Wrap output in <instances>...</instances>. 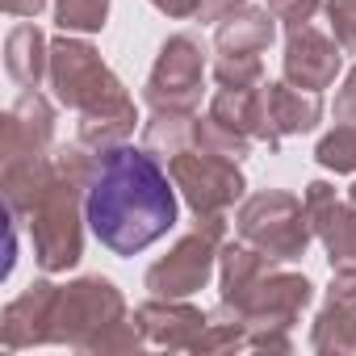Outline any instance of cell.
I'll use <instances>...</instances> for the list:
<instances>
[{"mask_svg": "<svg viewBox=\"0 0 356 356\" xmlns=\"http://www.w3.org/2000/svg\"><path fill=\"white\" fill-rule=\"evenodd\" d=\"M42 5H47V0H5V9H9V13H22V17H26V13H38Z\"/></svg>", "mask_w": 356, "mask_h": 356, "instance_id": "cell-17", "label": "cell"}, {"mask_svg": "<svg viewBox=\"0 0 356 356\" xmlns=\"http://www.w3.org/2000/svg\"><path fill=\"white\" fill-rule=\"evenodd\" d=\"M331 26L339 42L356 51V0H331Z\"/></svg>", "mask_w": 356, "mask_h": 356, "instance_id": "cell-13", "label": "cell"}, {"mask_svg": "<svg viewBox=\"0 0 356 356\" xmlns=\"http://www.w3.org/2000/svg\"><path fill=\"white\" fill-rule=\"evenodd\" d=\"M34 239H38V256L47 268H63L80 256V239H76V218H72V181L67 185H51V202L34 222Z\"/></svg>", "mask_w": 356, "mask_h": 356, "instance_id": "cell-4", "label": "cell"}, {"mask_svg": "<svg viewBox=\"0 0 356 356\" xmlns=\"http://www.w3.org/2000/svg\"><path fill=\"white\" fill-rule=\"evenodd\" d=\"M55 88H59V97L67 105L88 109L84 126L113 122V126L130 130V122H134L126 97L118 92V80L101 67L92 47H80V42H59L55 47Z\"/></svg>", "mask_w": 356, "mask_h": 356, "instance_id": "cell-2", "label": "cell"}, {"mask_svg": "<svg viewBox=\"0 0 356 356\" xmlns=\"http://www.w3.org/2000/svg\"><path fill=\"white\" fill-rule=\"evenodd\" d=\"M155 5H159L163 13H172V17H185V13L202 9V0H155Z\"/></svg>", "mask_w": 356, "mask_h": 356, "instance_id": "cell-15", "label": "cell"}, {"mask_svg": "<svg viewBox=\"0 0 356 356\" xmlns=\"http://www.w3.org/2000/svg\"><path fill=\"white\" fill-rule=\"evenodd\" d=\"M202 88V51L193 38H172L159 55V67L147 84V101L151 105H168V109H185L197 101Z\"/></svg>", "mask_w": 356, "mask_h": 356, "instance_id": "cell-3", "label": "cell"}, {"mask_svg": "<svg viewBox=\"0 0 356 356\" xmlns=\"http://www.w3.org/2000/svg\"><path fill=\"white\" fill-rule=\"evenodd\" d=\"M206 273H210V239L197 231V235H189L181 248L172 252V260H163V264L151 268L147 285L159 289V293H185V289L202 285Z\"/></svg>", "mask_w": 356, "mask_h": 356, "instance_id": "cell-7", "label": "cell"}, {"mask_svg": "<svg viewBox=\"0 0 356 356\" xmlns=\"http://www.w3.org/2000/svg\"><path fill=\"white\" fill-rule=\"evenodd\" d=\"M197 159H202V172H193V163H185V159H176V181L185 185L189 202H193L197 214H202V210L227 206V202L239 193V172H235L231 163H222L218 155H197Z\"/></svg>", "mask_w": 356, "mask_h": 356, "instance_id": "cell-5", "label": "cell"}, {"mask_svg": "<svg viewBox=\"0 0 356 356\" xmlns=\"http://www.w3.org/2000/svg\"><path fill=\"white\" fill-rule=\"evenodd\" d=\"M285 72H289V80H298L302 88L318 92L323 84L335 80V72H339V51H335L323 34H314V30H293L289 55H285Z\"/></svg>", "mask_w": 356, "mask_h": 356, "instance_id": "cell-6", "label": "cell"}, {"mask_svg": "<svg viewBox=\"0 0 356 356\" xmlns=\"http://www.w3.org/2000/svg\"><path fill=\"white\" fill-rule=\"evenodd\" d=\"M109 0H59V26L63 30H101Z\"/></svg>", "mask_w": 356, "mask_h": 356, "instance_id": "cell-11", "label": "cell"}, {"mask_svg": "<svg viewBox=\"0 0 356 356\" xmlns=\"http://www.w3.org/2000/svg\"><path fill=\"white\" fill-rule=\"evenodd\" d=\"M314 5H318V0H268V9H273V13H277L281 22H293V26L310 22Z\"/></svg>", "mask_w": 356, "mask_h": 356, "instance_id": "cell-14", "label": "cell"}, {"mask_svg": "<svg viewBox=\"0 0 356 356\" xmlns=\"http://www.w3.org/2000/svg\"><path fill=\"white\" fill-rule=\"evenodd\" d=\"M318 159H323L327 168L352 172V168H356V126H343V130H335L331 138H323Z\"/></svg>", "mask_w": 356, "mask_h": 356, "instance_id": "cell-12", "label": "cell"}, {"mask_svg": "<svg viewBox=\"0 0 356 356\" xmlns=\"http://www.w3.org/2000/svg\"><path fill=\"white\" fill-rule=\"evenodd\" d=\"M231 22H235V17H231ZM268 38H273L268 17H264V13H243L235 26H222L218 51H222V59H256V51L268 47Z\"/></svg>", "mask_w": 356, "mask_h": 356, "instance_id": "cell-8", "label": "cell"}, {"mask_svg": "<svg viewBox=\"0 0 356 356\" xmlns=\"http://www.w3.org/2000/svg\"><path fill=\"white\" fill-rule=\"evenodd\" d=\"M318 118V97L314 92H289L285 84L268 88V122H277L281 130H310Z\"/></svg>", "mask_w": 356, "mask_h": 356, "instance_id": "cell-9", "label": "cell"}, {"mask_svg": "<svg viewBox=\"0 0 356 356\" xmlns=\"http://www.w3.org/2000/svg\"><path fill=\"white\" fill-rule=\"evenodd\" d=\"M42 34L34 30V26H22V30H13V38H9V72L22 80V84H34L38 76H42Z\"/></svg>", "mask_w": 356, "mask_h": 356, "instance_id": "cell-10", "label": "cell"}, {"mask_svg": "<svg viewBox=\"0 0 356 356\" xmlns=\"http://www.w3.org/2000/svg\"><path fill=\"white\" fill-rule=\"evenodd\" d=\"M231 5H239V0H202V9H197V13H202L206 22H214V17H222Z\"/></svg>", "mask_w": 356, "mask_h": 356, "instance_id": "cell-16", "label": "cell"}, {"mask_svg": "<svg viewBox=\"0 0 356 356\" xmlns=\"http://www.w3.org/2000/svg\"><path fill=\"white\" fill-rule=\"evenodd\" d=\"M88 222L105 248L118 256H134L176 222V197L168 176L155 168L147 151H113L101 163V176L88 193Z\"/></svg>", "mask_w": 356, "mask_h": 356, "instance_id": "cell-1", "label": "cell"}]
</instances>
